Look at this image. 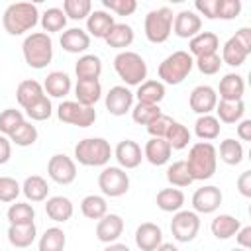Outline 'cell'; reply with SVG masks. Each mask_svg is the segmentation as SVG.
Listing matches in <instances>:
<instances>
[{
    "label": "cell",
    "instance_id": "obj_1",
    "mask_svg": "<svg viewBox=\"0 0 251 251\" xmlns=\"http://www.w3.org/2000/svg\"><path fill=\"white\" fill-rule=\"evenodd\" d=\"M186 167L192 180H208L214 176L218 167V149L210 141H198L190 147Z\"/></svg>",
    "mask_w": 251,
    "mask_h": 251
},
{
    "label": "cell",
    "instance_id": "obj_2",
    "mask_svg": "<svg viewBox=\"0 0 251 251\" xmlns=\"http://www.w3.org/2000/svg\"><path fill=\"white\" fill-rule=\"evenodd\" d=\"M39 22L37 6L31 2H16L4 10L2 25L10 35H24L25 31L33 29Z\"/></svg>",
    "mask_w": 251,
    "mask_h": 251
},
{
    "label": "cell",
    "instance_id": "obj_3",
    "mask_svg": "<svg viewBox=\"0 0 251 251\" xmlns=\"http://www.w3.org/2000/svg\"><path fill=\"white\" fill-rule=\"evenodd\" d=\"M22 53L31 69H45L53 59V39L45 31L29 33L22 43Z\"/></svg>",
    "mask_w": 251,
    "mask_h": 251
},
{
    "label": "cell",
    "instance_id": "obj_4",
    "mask_svg": "<svg viewBox=\"0 0 251 251\" xmlns=\"http://www.w3.org/2000/svg\"><path fill=\"white\" fill-rule=\"evenodd\" d=\"M114 155L104 137H84L75 145V159L84 167H106Z\"/></svg>",
    "mask_w": 251,
    "mask_h": 251
},
{
    "label": "cell",
    "instance_id": "obj_5",
    "mask_svg": "<svg viewBox=\"0 0 251 251\" xmlns=\"http://www.w3.org/2000/svg\"><path fill=\"white\" fill-rule=\"evenodd\" d=\"M114 71L129 86H139L147 78V63L135 51H120L114 57Z\"/></svg>",
    "mask_w": 251,
    "mask_h": 251
},
{
    "label": "cell",
    "instance_id": "obj_6",
    "mask_svg": "<svg viewBox=\"0 0 251 251\" xmlns=\"http://www.w3.org/2000/svg\"><path fill=\"white\" fill-rule=\"evenodd\" d=\"M194 57L188 51H175L169 57H165L159 65V78L163 84H180L192 71Z\"/></svg>",
    "mask_w": 251,
    "mask_h": 251
},
{
    "label": "cell",
    "instance_id": "obj_7",
    "mask_svg": "<svg viewBox=\"0 0 251 251\" xmlns=\"http://www.w3.org/2000/svg\"><path fill=\"white\" fill-rule=\"evenodd\" d=\"M173 20H175V14L167 6L151 10L145 16V22H143V31H145L147 41H151V43H165L169 39L171 31H173Z\"/></svg>",
    "mask_w": 251,
    "mask_h": 251
},
{
    "label": "cell",
    "instance_id": "obj_8",
    "mask_svg": "<svg viewBox=\"0 0 251 251\" xmlns=\"http://www.w3.org/2000/svg\"><path fill=\"white\" fill-rule=\"evenodd\" d=\"M57 118L63 124L76 127H90L96 122V110L92 106H82L76 100H65L57 108Z\"/></svg>",
    "mask_w": 251,
    "mask_h": 251
},
{
    "label": "cell",
    "instance_id": "obj_9",
    "mask_svg": "<svg viewBox=\"0 0 251 251\" xmlns=\"http://www.w3.org/2000/svg\"><path fill=\"white\" fill-rule=\"evenodd\" d=\"M98 186L104 196L120 198L129 190V175L122 167H104L98 175Z\"/></svg>",
    "mask_w": 251,
    "mask_h": 251
},
{
    "label": "cell",
    "instance_id": "obj_10",
    "mask_svg": "<svg viewBox=\"0 0 251 251\" xmlns=\"http://www.w3.org/2000/svg\"><path fill=\"white\" fill-rule=\"evenodd\" d=\"M200 218L192 210H178L171 220V233L178 243H188L198 235Z\"/></svg>",
    "mask_w": 251,
    "mask_h": 251
},
{
    "label": "cell",
    "instance_id": "obj_11",
    "mask_svg": "<svg viewBox=\"0 0 251 251\" xmlns=\"http://www.w3.org/2000/svg\"><path fill=\"white\" fill-rule=\"evenodd\" d=\"M47 175L57 184H71L76 178V165L65 153H55L47 163Z\"/></svg>",
    "mask_w": 251,
    "mask_h": 251
},
{
    "label": "cell",
    "instance_id": "obj_12",
    "mask_svg": "<svg viewBox=\"0 0 251 251\" xmlns=\"http://www.w3.org/2000/svg\"><path fill=\"white\" fill-rule=\"evenodd\" d=\"M133 92L124 86V84H116L108 90L106 94V110L112 114V116H126L127 112H131L133 108Z\"/></svg>",
    "mask_w": 251,
    "mask_h": 251
},
{
    "label": "cell",
    "instance_id": "obj_13",
    "mask_svg": "<svg viewBox=\"0 0 251 251\" xmlns=\"http://www.w3.org/2000/svg\"><path fill=\"white\" fill-rule=\"evenodd\" d=\"M222 200H224V194H222V190L218 186H214V184L202 186L192 194V208H194L192 212H196V214H212L222 206Z\"/></svg>",
    "mask_w": 251,
    "mask_h": 251
},
{
    "label": "cell",
    "instance_id": "obj_14",
    "mask_svg": "<svg viewBox=\"0 0 251 251\" xmlns=\"http://www.w3.org/2000/svg\"><path fill=\"white\" fill-rule=\"evenodd\" d=\"M188 104H190L192 112H196L198 116H206L216 110L218 92L208 84H198L196 88H192V92L188 96Z\"/></svg>",
    "mask_w": 251,
    "mask_h": 251
},
{
    "label": "cell",
    "instance_id": "obj_15",
    "mask_svg": "<svg viewBox=\"0 0 251 251\" xmlns=\"http://www.w3.org/2000/svg\"><path fill=\"white\" fill-rule=\"evenodd\" d=\"M202 29V18L192 10H182L175 14L173 20V33L182 39H192Z\"/></svg>",
    "mask_w": 251,
    "mask_h": 251
},
{
    "label": "cell",
    "instance_id": "obj_16",
    "mask_svg": "<svg viewBox=\"0 0 251 251\" xmlns=\"http://www.w3.org/2000/svg\"><path fill=\"white\" fill-rule=\"evenodd\" d=\"M114 157L118 161V165L127 171V169H137L143 161V151L139 147V143H135L133 139H122L116 149H114Z\"/></svg>",
    "mask_w": 251,
    "mask_h": 251
},
{
    "label": "cell",
    "instance_id": "obj_17",
    "mask_svg": "<svg viewBox=\"0 0 251 251\" xmlns=\"http://www.w3.org/2000/svg\"><path fill=\"white\" fill-rule=\"evenodd\" d=\"M124 233V220L118 214H106L96 224V237L102 243H116Z\"/></svg>",
    "mask_w": 251,
    "mask_h": 251
},
{
    "label": "cell",
    "instance_id": "obj_18",
    "mask_svg": "<svg viewBox=\"0 0 251 251\" xmlns=\"http://www.w3.org/2000/svg\"><path fill=\"white\" fill-rule=\"evenodd\" d=\"M135 245L141 251H155L163 243V229L153 222H143L135 229Z\"/></svg>",
    "mask_w": 251,
    "mask_h": 251
},
{
    "label": "cell",
    "instance_id": "obj_19",
    "mask_svg": "<svg viewBox=\"0 0 251 251\" xmlns=\"http://www.w3.org/2000/svg\"><path fill=\"white\" fill-rule=\"evenodd\" d=\"M171 153H173V149H171L169 141L163 137H151L143 147V159H147L153 167H161V165L169 163Z\"/></svg>",
    "mask_w": 251,
    "mask_h": 251
},
{
    "label": "cell",
    "instance_id": "obj_20",
    "mask_svg": "<svg viewBox=\"0 0 251 251\" xmlns=\"http://www.w3.org/2000/svg\"><path fill=\"white\" fill-rule=\"evenodd\" d=\"M114 24L116 22H114V16H110V12H106V10H94L86 18V33L92 35V37H96V39H104L110 33V29H112Z\"/></svg>",
    "mask_w": 251,
    "mask_h": 251
},
{
    "label": "cell",
    "instance_id": "obj_21",
    "mask_svg": "<svg viewBox=\"0 0 251 251\" xmlns=\"http://www.w3.org/2000/svg\"><path fill=\"white\" fill-rule=\"evenodd\" d=\"M59 43L67 53H84L90 47V35L80 27H69L61 33Z\"/></svg>",
    "mask_w": 251,
    "mask_h": 251
},
{
    "label": "cell",
    "instance_id": "obj_22",
    "mask_svg": "<svg viewBox=\"0 0 251 251\" xmlns=\"http://www.w3.org/2000/svg\"><path fill=\"white\" fill-rule=\"evenodd\" d=\"M75 75H76V80H98L102 75V59L92 53L78 57L75 65Z\"/></svg>",
    "mask_w": 251,
    "mask_h": 251
},
{
    "label": "cell",
    "instance_id": "obj_23",
    "mask_svg": "<svg viewBox=\"0 0 251 251\" xmlns=\"http://www.w3.org/2000/svg\"><path fill=\"white\" fill-rule=\"evenodd\" d=\"M218 90H220V100H227V102L241 100L243 92H245V80L237 73H227L220 80V88Z\"/></svg>",
    "mask_w": 251,
    "mask_h": 251
},
{
    "label": "cell",
    "instance_id": "obj_24",
    "mask_svg": "<svg viewBox=\"0 0 251 251\" xmlns=\"http://www.w3.org/2000/svg\"><path fill=\"white\" fill-rule=\"evenodd\" d=\"M218 47H220V39H218V35L214 31H200L198 35H194L188 41V53L192 57L218 53Z\"/></svg>",
    "mask_w": 251,
    "mask_h": 251
},
{
    "label": "cell",
    "instance_id": "obj_25",
    "mask_svg": "<svg viewBox=\"0 0 251 251\" xmlns=\"http://www.w3.org/2000/svg\"><path fill=\"white\" fill-rule=\"evenodd\" d=\"M73 88L71 76L63 71H53L45 76L43 82V92H47L51 98H65Z\"/></svg>",
    "mask_w": 251,
    "mask_h": 251
},
{
    "label": "cell",
    "instance_id": "obj_26",
    "mask_svg": "<svg viewBox=\"0 0 251 251\" xmlns=\"http://www.w3.org/2000/svg\"><path fill=\"white\" fill-rule=\"evenodd\" d=\"M73 212H75L73 202H71L67 196H51V198H47V202H45V214H47L53 222H57V224L69 222V220L73 218Z\"/></svg>",
    "mask_w": 251,
    "mask_h": 251
},
{
    "label": "cell",
    "instance_id": "obj_27",
    "mask_svg": "<svg viewBox=\"0 0 251 251\" xmlns=\"http://www.w3.org/2000/svg\"><path fill=\"white\" fill-rule=\"evenodd\" d=\"M76 102L82 106H92L102 98V84L100 80H76L75 84Z\"/></svg>",
    "mask_w": 251,
    "mask_h": 251
},
{
    "label": "cell",
    "instance_id": "obj_28",
    "mask_svg": "<svg viewBox=\"0 0 251 251\" xmlns=\"http://www.w3.org/2000/svg\"><path fill=\"white\" fill-rule=\"evenodd\" d=\"M239 227H241V222L231 214H220L210 224L212 235L216 239H229L239 231Z\"/></svg>",
    "mask_w": 251,
    "mask_h": 251
},
{
    "label": "cell",
    "instance_id": "obj_29",
    "mask_svg": "<svg viewBox=\"0 0 251 251\" xmlns=\"http://www.w3.org/2000/svg\"><path fill=\"white\" fill-rule=\"evenodd\" d=\"M41 96H45L43 92V84H39L37 80L33 78H27V80H22L16 88V98H18V104L25 110L29 108L33 102H37Z\"/></svg>",
    "mask_w": 251,
    "mask_h": 251
},
{
    "label": "cell",
    "instance_id": "obj_30",
    "mask_svg": "<svg viewBox=\"0 0 251 251\" xmlns=\"http://www.w3.org/2000/svg\"><path fill=\"white\" fill-rule=\"evenodd\" d=\"M141 104H157L165 98V84L161 80H143L133 94Z\"/></svg>",
    "mask_w": 251,
    "mask_h": 251
},
{
    "label": "cell",
    "instance_id": "obj_31",
    "mask_svg": "<svg viewBox=\"0 0 251 251\" xmlns=\"http://www.w3.org/2000/svg\"><path fill=\"white\" fill-rule=\"evenodd\" d=\"M37 227L35 224H25V226H10L8 227V241L10 245L18 249H25L35 241Z\"/></svg>",
    "mask_w": 251,
    "mask_h": 251
},
{
    "label": "cell",
    "instance_id": "obj_32",
    "mask_svg": "<svg viewBox=\"0 0 251 251\" xmlns=\"http://www.w3.org/2000/svg\"><path fill=\"white\" fill-rule=\"evenodd\" d=\"M22 192H24V196H25L27 200H31V202H43V200H47L49 184H47V180H45L43 176L31 175V176H27V178L24 180Z\"/></svg>",
    "mask_w": 251,
    "mask_h": 251
},
{
    "label": "cell",
    "instance_id": "obj_33",
    "mask_svg": "<svg viewBox=\"0 0 251 251\" xmlns=\"http://www.w3.org/2000/svg\"><path fill=\"white\" fill-rule=\"evenodd\" d=\"M133 37H135V33H133L131 25H127V24H114L110 33L104 37V41L110 47H114V49H126V47H129L133 43Z\"/></svg>",
    "mask_w": 251,
    "mask_h": 251
},
{
    "label": "cell",
    "instance_id": "obj_34",
    "mask_svg": "<svg viewBox=\"0 0 251 251\" xmlns=\"http://www.w3.org/2000/svg\"><path fill=\"white\" fill-rule=\"evenodd\" d=\"M155 202L157 208L163 212H178L184 206V194L180 188H161Z\"/></svg>",
    "mask_w": 251,
    "mask_h": 251
},
{
    "label": "cell",
    "instance_id": "obj_35",
    "mask_svg": "<svg viewBox=\"0 0 251 251\" xmlns=\"http://www.w3.org/2000/svg\"><path fill=\"white\" fill-rule=\"evenodd\" d=\"M216 112H218V122H224V124H237L239 120H243L245 104H243V100H235V102L220 100V102L216 104Z\"/></svg>",
    "mask_w": 251,
    "mask_h": 251
},
{
    "label": "cell",
    "instance_id": "obj_36",
    "mask_svg": "<svg viewBox=\"0 0 251 251\" xmlns=\"http://www.w3.org/2000/svg\"><path fill=\"white\" fill-rule=\"evenodd\" d=\"M80 212L84 218L88 220H100L108 214V204H106V198L104 196H98V194H88L82 198L80 202Z\"/></svg>",
    "mask_w": 251,
    "mask_h": 251
},
{
    "label": "cell",
    "instance_id": "obj_37",
    "mask_svg": "<svg viewBox=\"0 0 251 251\" xmlns=\"http://www.w3.org/2000/svg\"><path fill=\"white\" fill-rule=\"evenodd\" d=\"M249 57V53L237 43V39L231 35L226 43H224V49H222V63L229 65V67H241L245 63V59Z\"/></svg>",
    "mask_w": 251,
    "mask_h": 251
},
{
    "label": "cell",
    "instance_id": "obj_38",
    "mask_svg": "<svg viewBox=\"0 0 251 251\" xmlns=\"http://www.w3.org/2000/svg\"><path fill=\"white\" fill-rule=\"evenodd\" d=\"M220 122L216 116L206 114V116H198V120L194 122V133L202 139V141H212L220 135Z\"/></svg>",
    "mask_w": 251,
    "mask_h": 251
},
{
    "label": "cell",
    "instance_id": "obj_39",
    "mask_svg": "<svg viewBox=\"0 0 251 251\" xmlns=\"http://www.w3.org/2000/svg\"><path fill=\"white\" fill-rule=\"evenodd\" d=\"M6 218L10 222V226H25V224H33L35 220V210L31 204L27 202H16L8 208Z\"/></svg>",
    "mask_w": 251,
    "mask_h": 251
},
{
    "label": "cell",
    "instance_id": "obj_40",
    "mask_svg": "<svg viewBox=\"0 0 251 251\" xmlns=\"http://www.w3.org/2000/svg\"><path fill=\"white\" fill-rule=\"evenodd\" d=\"M67 245V235L61 227H47L39 237V251H63Z\"/></svg>",
    "mask_w": 251,
    "mask_h": 251
},
{
    "label": "cell",
    "instance_id": "obj_41",
    "mask_svg": "<svg viewBox=\"0 0 251 251\" xmlns=\"http://www.w3.org/2000/svg\"><path fill=\"white\" fill-rule=\"evenodd\" d=\"M67 25V16L63 12V8H47L41 16V27L45 29V33H55L65 29Z\"/></svg>",
    "mask_w": 251,
    "mask_h": 251
},
{
    "label": "cell",
    "instance_id": "obj_42",
    "mask_svg": "<svg viewBox=\"0 0 251 251\" xmlns=\"http://www.w3.org/2000/svg\"><path fill=\"white\" fill-rule=\"evenodd\" d=\"M220 159H222L226 165H231V167L239 165V163L243 161V145H241L239 141L231 139V137L224 139V141L220 143Z\"/></svg>",
    "mask_w": 251,
    "mask_h": 251
},
{
    "label": "cell",
    "instance_id": "obj_43",
    "mask_svg": "<svg viewBox=\"0 0 251 251\" xmlns=\"http://www.w3.org/2000/svg\"><path fill=\"white\" fill-rule=\"evenodd\" d=\"M167 180L169 184L176 186V188H184L188 184H192V176L188 173V167H186V161H175L173 165H169L167 169Z\"/></svg>",
    "mask_w": 251,
    "mask_h": 251
},
{
    "label": "cell",
    "instance_id": "obj_44",
    "mask_svg": "<svg viewBox=\"0 0 251 251\" xmlns=\"http://www.w3.org/2000/svg\"><path fill=\"white\" fill-rule=\"evenodd\" d=\"M190 131H188V127L186 126H182L180 122H173L171 124V127H169V131H167V135H165V139L169 141V145H171V149H184V147H188V143H190Z\"/></svg>",
    "mask_w": 251,
    "mask_h": 251
},
{
    "label": "cell",
    "instance_id": "obj_45",
    "mask_svg": "<svg viewBox=\"0 0 251 251\" xmlns=\"http://www.w3.org/2000/svg\"><path fill=\"white\" fill-rule=\"evenodd\" d=\"M10 141L16 143L18 147H29L37 141V127L31 122H24L10 133Z\"/></svg>",
    "mask_w": 251,
    "mask_h": 251
},
{
    "label": "cell",
    "instance_id": "obj_46",
    "mask_svg": "<svg viewBox=\"0 0 251 251\" xmlns=\"http://www.w3.org/2000/svg\"><path fill=\"white\" fill-rule=\"evenodd\" d=\"M161 114H163V112H161V108H159L157 104H141V102H137V104L131 108V118H133V122L139 124V126H149V124H151L153 120H157Z\"/></svg>",
    "mask_w": 251,
    "mask_h": 251
},
{
    "label": "cell",
    "instance_id": "obj_47",
    "mask_svg": "<svg viewBox=\"0 0 251 251\" xmlns=\"http://www.w3.org/2000/svg\"><path fill=\"white\" fill-rule=\"evenodd\" d=\"M63 12L71 20H84L92 12V2L90 0H65Z\"/></svg>",
    "mask_w": 251,
    "mask_h": 251
},
{
    "label": "cell",
    "instance_id": "obj_48",
    "mask_svg": "<svg viewBox=\"0 0 251 251\" xmlns=\"http://www.w3.org/2000/svg\"><path fill=\"white\" fill-rule=\"evenodd\" d=\"M25 120H24V114L20 112V110H16V108H6L4 112H0V133L2 135H6V137H10V133L18 127V126H22Z\"/></svg>",
    "mask_w": 251,
    "mask_h": 251
},
{
    "label": "cell",
    "instance_id": "obj_49",
    "mask_svg": "<svg viewBox=\"0 0 251 251\" xmlns=\"http://www.w3.org/2000/svg\"><path fill=\"white\" fill-rule=\"evenodd\" d=\"M25 114L33 122H45L53 114V104H51V100L47 96H41L37 102H33L29 108H25Z\"/></svg>",
    "mask_w": 251,
    "mask_h": 251
},
{
    "label": "cell",
    "instance_id": "obj_50",
    "mask_svg": "<svg viewBox=\"0 0 251 251\" xmlns=\"http://www.w3.org/2000/svg\"><path fill=\"white\" fill-rule=\"evenodd\" d=\"M22 186L12 176H0V202H16Z\"/></svg>",
    "mask_w": 251,
    "mask_h": 251
},
{
    "label": "cell",
    "instance_id": "obj_51",
    "mask_svg": "<svg viewBox=\"0 0 251 251\" xmlns=\"http://www.w3.org/2000/svg\"><path fill=\"white\" fill-rule=\"evenodd\" d=\"M194 65H196V69H198L202 75H216L224 63H222V59H220L218 53H210V55L196 57V59H194Z\"/></svg>",
    "mask_w": 251,
    "mask_h": 251
},
{
    "label": "cell",
    "instance_id": "obj_52",
    "mask_svg": "<svg viewBox=\"0 0 251 251\" xmlns=\"http://www.w3.org/2000/svg\"><path fill=\"white\" fill-rule=\"evenodd\" d=\"M104 8L118 14V16H131L137 10V2L135 0H102Z\"/></svg>",
    "mask_w": 251,
    "mask_h": 251
},
{
    "label": "cell",
    "instance_id": "obj_53",
    "mask_svg": "<svg viewBox=\"0 0 251 251\" xmlns=\"http://www.w3.org/2000/svg\"><path fill=\"white\" fill-rule=\"evenodd\" d=\"M241 12V0H220L218 2V20H233Z\"/></svg>",
    "mask_w": 251,
    "mask_h": 251
},
{
    "label": "cell",
    "instance_id": "obj_54",
    "mask_svg": "<svg viewBox=\"0 0 251 251\" xmlns=\"http://www.w3.org/2000/svg\"><path fill=\"white\" fill-rule=\"evenodd\" d=\"M173 122H175V120H173L171 116L161 114L157 120H153V122L147 126V131H149L151 137H163V139H165V135H167V131H169V127H171Z\"/></svg>",
    "mask_w": 251,
    "mask_h": 251
},
{
    "label": "cell",
    "instance_id": "obj_55",
    "mask_svg": "<svg viewBox=\"0 0 251 251\" xmlns=\"http://www.w3.org/2000/svg\"><path fill=\"white\" fill-rule=\"evenodd\" d=\"M218 2L220 0H196L194 8L208 20H218Z\"/></svg>",
    "mask_w": 251,
    "mask_h": 251
},
{
    "label": "cell",
    "instance_id": "obj_56",
    "mask_svg": "<svg viewBox=\"0 0 251 251\" xmlns=\"http://www.w3.org/2000/svg\"><path fill=\"white\" fill-rule=\"evenodd\" d=\"M237 190L241 196L251 198V171H243L237 178Z\"/></svg>",
    "mask_w": 251,
    "mask_h": 251
},
{
    "label": "cell",
    "instance_id": "obj_57",
    "mask_svg": "<svg viewBox=\"0 0 251 251\" xmlns=\"http://www.w3.org/2000/svg\"><path fill=\"white\" fill-rule=\"evenodd\" d=\"M235 241L241 249H251V226H241L239 231L235 233Z\"/></svg>",
    "mask_w": 251,
    "mask_h": 251
},
{
    "label": "cell",
    "instance_id": "obj_58",
    "mask_svg": "<svg viewBox=\"0 0 251 251\" xmlns=\"http://www.w3.org/2000/svg\"><path fill=\"white\" fill-rule=\"evenodd\" d=\"M233 37L237 39V43H239L247 53H251V27H241V29H237Z\"/></svg>",
    "mask_w": 251,
    "mask_h": 251
},
{
    "label": "cell",
    "instance_id": "obj_59",
    "mask_svg": "<svg viewBox=\"0 0 251 251\" xmlns=\"http://www.w3.org/2000/svg\"><path fill=\"white\" fill-rule=\"evenodd\" d=\"M12 157V141L10 137L0 133V165H6Z\"/></svg>",
    "mask_w": 251,
    "mask_h": 251
},
{
    "label": "cell",
    "instance_id": "obj_60",
    "mask_svg": "<svg viewBox=\"0 0 251 251\" xmlns=\"http://www.w3.org/2000/svg\"><path fill=\"white\" fill-rule=\"evenodd\" d=\"M237 137L241 141H251V120H239L237 122Z\"/></svg>",
    "mask_w": 251,
    "mask_h": 251
},
{
    "label": "cell",
    "instance_id": "obj_61",
    "mask_svg": "<svg viewBox=\"0 0 251 251\" xmlns=\"http://www.w3.org/2000/svg\"><path fill=\"white\" fill-rule=\"evenodd\" d=\"M104 251H131V249H129L126 243H118V241H116V243H108V245L104 247Z\"/></svg>",
    "mask_w": 251,
    "mask_h": 251
},
{
    "label": "cell",
    "instance_id": "obj_62",
    "mask_svg": "<svg viewBox=\"0 0 251 251\" xmlns=\"http://www.w3.org/2000/svg\"><path fill=\"white\" fill-rule=\"evenodd\" d=\"M155 251H180L176 245H173V243H161Z\"/></svg>",
    "mask_w": 251,
    "mask_h": 251
},
{
    "label": "cell",
    "instance_id": "obj_63",
    "mask_svg": "<svg viewBox=\"0 0 251 251\" xmlns=\"http://www.w3.org/2000/svg\"><path fill=\"white\" fill-rule=\"evenodd\" d=\"M231 251H245V249H241V247H237V249H231Z\"/></svg>",
    "mask_w": 251,
    "mask_h": 251
},
{
    "label": "cell",
    "instance_id": "obj_64",
    "mask_svg": "<svg viewBox=\"0 0 251 251\" xmlns=\"http://www.w3.org/2000/svg\"><path fill=\"white\" fill-rule=\"evenodd\" d=\"M0 251H2V249H0Z\"/></svg>",
    "mask_w": 251,
    "mask_h": 251
}]
</instances>
